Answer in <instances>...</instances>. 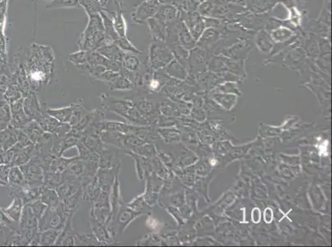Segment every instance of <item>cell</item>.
Listing matches in <instances>:
<instances>
[{
    "label": "cell",
    "instance_id": "obj_1",
    "mask_svg": "<svg viewBox=\"0 0 332 247\" xmlns=\"http://www.w3.org/2000/svg\"><path fill=\"white\" fill-rule=\"evenodd\" d=\"M19 167L29 186L41 187L43 185L44 171L38 157H32L28 162Z\"/></svg>",
    "mask_w": 332,
    "mask_h": 247
},
{
    "label": "cell",
    "instance_id": "obj_2",
    "mask_svg": "<svg viewBox=\"0 0 332 247\" xmlns=\"http://www.w3.org/2000/svg\"><path fill=\"white\" fill-rule=\"evenodd\" d=\"M90 222L92 233L96 236V238L103 244V245H114L115 243H116L114 237L111 236L108 228L104 224H102L101 222L99 221L96 217L92 216H91Z\"/></svg>",
    "mask_w": 332,
    "mask_h": 247
},
{
    "label": "cell",
    "instance_id": "obj_3",
    "mask_svg": "<svg viewBox=\"0 0 332 247\" xmlns=\"http://www.w3.org/2000/svg\"><path fill=\"white\" fill-rule=\"evenodd\" d=\"M184 23L188 28L195 41H198L203 31L205 30L203 17L199 13L190 12L187 13L184 18Z\"/></svg>",
    "mask_w": 332,
    "mask_h": 247
},
{
    "label": "cell",
    "instance_id": "obj_4",
    "mask_svg": "<svg viewBox=\"0 0 332 247\" xmlns=\"http://www.w3.org/2000/svg\"><path fill=\"white\" fill-rule=\"evenodd\" d=\"M119 166H121V161L117 152H112L105 148L100 153V169H111Z\"/></svg>",
    "mask_w": 332,
    "mask_h": 247
},
{
    "label": "cell",
    "instance_id": "obj_5",
    "mask_svg": "<svg viewBox=\"0 0 332 247\" xmlns=\"http://www.w3.org/2000/svg\"><path fill=\"white\" fill-rule=\"evenodd\" d=\"M221 37V32L217 28H205L203 33L197 41V45L200 47L214 46Z\"/></svg>",
    "mask_w": 332,
    "mask_h": 247
},
{
    "label": "cell",
    "instance_id": "obj_6",
    "mask_svg": "<svg viewBox=\"0 0 332 247\" xmlns=\"http://www.w3.org/2000/svg\"><path fill=\"white\" fill-rule=\"evenodd\" d=\"M177 33L179 44L183 49H191L196 46L197 41L194 40L184 22H181L179 25L178 24Z\"/></svg>",
    "mask_w": 332,
    "mask_h": 247
},
{
    "label": "cell",
    "instance_id": "obj_7",
    "mask_svg": "<svg viewBox=\"0 0 332 247\" xmlns=\"http://www.w3.org/2000/svg\"><path fill=\"white\" fill-rule=\"evenodd\" d=\"M119 174L116 176L113 184H112V189H111L110 199L111 204V220L114 218L117 211H118L120 204L123 202L122 199L121 192H120V183L118 181Z\"/></svg>",
    "mask_w": 332,
    "mask_h": 247
},
{
    "label": "cell",
    "instance_id": "obj_8",
    "mask_svg": "<svg viewBox=\"0 0 332 247\" xmlns=\"http://www.w3.org/2000/svg\"><path fill=\"white\" fill-rule=\"evenodd\" d=\"M84 145L89 148L92 153L100 154L102 151L105 149L104 143L102 141L99 133H86L81 137Z\"/></svg>",
    "mask_w": 332,
    "mask_h": 247
},
{
    "label": "cell",
    "instance_id": "obj_9",
    "mask_svg": "<svg viewBox=\"0 0 332 247\" xmlns=\"http://www.w3.org/2000/svg\"><path fill=\"white\" fill-rule=\"evenodd\" d=\"M17 143V134L15 128L9 126L0 132V146L3 151L8 150Z\"/></svg>",
    "mask_w": 332,
    "mask_h": 247
},
{
    "label": "cell",
    "instance_id": "obj_10",
    "mask_svg": "<svg viewBox=\"0 0 332 247\" xmlns=\"http://www.w3.org/2000/svg\"><path fill=\"white\" fill-rule=\"evenodd\" d=\"M78 104L69 105L67 107L58 108V109H48L46 113L54 117L57 121L61 123H69L74 111L76 109Z\"/></svg>",
    "mask_w": 332,
    "mask_h": 247
},
{
    "label": "cell",
    "instance_id": "obj_11",
    "mask_svg": "<svg viewBox=\"0 0 332 247\" xmlns=\"http://www.w3.org/2000/svg\"><path fill=\"white\" fill-rule=\"evenodd\" d=\"M24 203L22 199L16 197L13 198V203L7 209H2V210L12 221L19 223Z\"/></svg>",
    "mask_w": 332,
    "mask_h": 247
},
{
    "label": "cell",
    "instance_id": "obj_12",
    "mask_svg": "<svg viewBox=\"0 0 332 247\" xmlns=\"http://www.w3.org/2000/svg\"><path fill=\"white\" fill-rule=\"evenodd\" d=\"M40 200L49 208H56L61 203V199L56 189H51L44 185H42Z\"/></svg>",
    "mask_w": 332,
    "mask_h": 247
},
{
    "label": "cell",
    "instance_id": "obj_13",
    "mask_svg": "<svg viewBox=\"0 0 332 247\" xmlns=\"http://www.w3.org/2000/svg\"><path fill=\"white\" fill-rule=\"evenodd\" d=\"M255 41L257 47L264 53L270 52L272 47L274 46V41L272 40L270 34L265 30L260 31L259 33H257Z\"/></svg>",
    "mask_w": 332,
    "mask_h": 247
},
{
    "label": "cell",
    "instance_id": "obj_14",
    "mask_svg": "<svg viewBox=\"0 0 332 247\" xmlns=\"http://www.w3.org/2000/svg\"><path fill=\"white\" fill-rule=\"evenodd\" d=\"M61 229H46L40 232V245L49 246L56 244L59 236L61 234Z\"/></svg>",
    "mask_w": 332,
    "mask_h": 247
},
{
    "label": "cell",
    "instance_id": "obj_15",
    "mask_svg": "<svg viewBox=\"0 0 332 247\" xmlns=\"http://www.w3.org/2000/svg\"><path fill=\"white\" fill-rule=\"evenodd\" d=\"M62 183L63 176L61 172H44V186L56 189Z\"/></svg>",
    "mask_w": 332,
    "mask_h": 247
},
{
    "label": "cell",
    "instance_id": "obj_16",
    "mask_svg": "<svg viewBox=\"0 0 332 247\" xmlns=\"http://www.w3.org/2000/svg\"><path fill=\"white\" fill-rule=\"evenodd\" d=\"M9 185H26V181L19 166H12L9 169L8 176Z\"/></svg>",
    "mask_w": 332,
    "mask_h": 247
},
{
    "label": "cell",
    "instance_id": "obj_17",
    "mask_svg": "<svg viewBox=\"0 0 332 247\" xmlns=\"http://www.w3.org/2000/svg\"><path fill=\"white\" fill-rule=\"evenodd\" d=\"M84 168H85L84 160L81 159L77 156V157H74V159L69 162V166L65 171L77 177H81L84 174Z\"/></svg>",
    "mask_w": 332,
    "mask_h": 247
},
{
    "label": "cell",
    "instance_id": "obj_18",
    "mask_svg": "<svg viewBox=\"0 0 332 247\" xmlns=\"http://www.w3.org/2000/svg\"><path fill=\"white\" fill-rule=\"evenodd\" d=\"M76 243H79V245H103L96 236L90 233V234H76L75 236Z\"/></svg>",
    "mask_w": 332,
    "mask_h": 247
},
{
    "label": "cell",
    "instance_id": "obj_19",
    "mask_svg": "<svg viewBox=\"0 0 332 247\" xmlns=\"http://www.w3.org/2000/svg\"><path fill=\"white\" fill-rule=\"evenodd\" d=\"M292 31L289 30L288 28H277L274 32H272L270 34L273 41L277 42H282V41H287L288 39L292 37Z\"/></svg>",
    "mask_w": 332,
    "mask_h": 247
},
{
    "label": "cell",
    "instance_id": "obj_20",
    "mask_svg": "<svg viewBox=\"0 0 332 247\" xmlns=\"http://www.w3.org/2000/svg\"><path fill=\"white\" fill-rule=\"evenodd\" d=\"M27 204H28L31 207V209H33L38 220L42 217V215L44 214L45 210L48 209V206L43 202H41L40 200H36V201Z\"/></svg>",
    "mask_w": 332,
    "mask_h": 247
},
{
    "label": "cell",
    "instance_id": "obj_21",
    "mask_svg": "<svg viewBox=\"0 0 332 247\" xmlns=\"http://www.w3.org/2000/svg\"><path fill=\"white\" fill-rule=\"evenodd\" d=\"M88 111L84 107V105H80L78 104L77 106H76V109L74 111L73 116H72V119H70V121H69V125L74 126L76 125L79 121H80V119L82 118V116H84Z\"/></svg>",
    "mask_w": 332,
    "mask_h": 247
},
{
    "label": "cell",
    "instance_id": "obj_22",
    "mask_svg": "<svg viewBox=\"0 0 332 247\" xmlns=\"http://www.w3.org/2000/svg\"><path fill=\"white\" fill-rule=\"evenodd\" d=\"M214 4L211 0H205L199 7V13L202 17H211L214 9Z\"/></svg>",
    "mask_w": 332,
    "mask_h": 247
},
{
    "label": "cell",
    "instance_id": "obj_23",
    "mask_svg": "<svg viewBox=\"0 0 332 247\" xmlns=\"http://www.w3.org/2000/svg\"><path fill=\"white\" fill-rule=\"evenodd\" d=\"M160 15L163 19L171 21L177 15V9L173 6H164L160 11Z\"/></svg>",
    "mask_w": 332,
    "mask_h": 247
},
{
    "label": "cell",
    "instance_id": "obj_24",
    "mask_svg": "<svg viewBox=\"0 0 332 247\" xmlns=\"http://www.w3.org/2000/svg\"><path fill=\"white\" fill-rule=\"evenodd\" d=\"M10 168L11 166L8 164H0V181L8 183V176Z\"/></svg>",
    "mask_w": 332,
    "mask_h": 247
},
{
    "label": "cell",
    "instance_id": "obj_25",
    "mask_svg": "<svg viewBox=\"0 0 332 247\" xmlns=\"http://www.w3.org/2000/svg\"><path fill=\"white\" fill-rule=\"evenodd\" d=\"M45 78V74L42 72L36 71L32 73V79L34 81H41Z\"/></svg>",
    "mask_w": 332,
    "mask_h": 247
},
{
    "label": "cell",
    "instance_id": "obj_26",
    "mask_svg": "<svg viewBox=\"0 0 332 247\" xmlns=\"http://www.w3.org/2000/svg\"><path fill=\"white\" fill-rule=\"evenodd\" d=\"M160 83L158 82L157 80H152L151 84H150V88L151 90H156L159 88Z\"/></svg>",
    "mask_w": 332,
    "mask_h": 247
},
{
    "label": "cell",
    "instance_id": "obj_27",
    "mask_svg": "<svg viewBox=\"0 0 332 247\" xmlns=\"http://www.w3.org/2000/svg\"><path fill=\"white\" fill-rule=\"evenodd\" d=\"M0 164H5V152L0 150Z\"/></svg>",
    "mask_w": 332,
    "mask_h": 247
},
{
    "label": "cell",
    "instance_id": "obj_28",
    "mask_svg": "<svg viewBox=\"0 0 332 247\" xmlns=\"http://www.w3.org/2000/svg\"><path fill=\"white\" fill-rule=\"evenodd\" d=\"M5 93V88L3 86H0V96H2Z\"/></svg>",
    "mask_w": 332,
    "mask_h": 247
}]
</instances>
